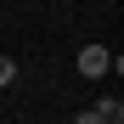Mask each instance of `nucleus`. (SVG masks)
I'll use <instances>...</instances> for the list:
<instances>
[{
  "mask_svg": "<svg viewBox=\"0 0 124 124\" xmlns=\"http://www.w3.org/2000/svg\"><path fill=\"white\" fill-rule=\"evenodd\" d=\"M107 68H113V51L107 45H85V51H79V73H85V79H101Z\"/></svg>",
  "mask_w": 124,
  "mask_h": 124,
  "instance_id": "nucleus-1",
  "label": "nucleus"
},
{
  "mask_svg": "<svg viewBox=\"0 0 124 124\" xmlns=\"http://www.w3.org/2000/svg\"><path fill=\"white\" fill-rule=\"evenodd\" d=\"M11 79H17V62H11V56H0V90H6Z\"/></svg>",
  "mask_w": 124,
  "mask_h": 124,
  "instance_id": "nucleus-3",
  "label": "nucleus"
},
{
  "mask_svg": "<svg viewBox=\"0 0 124 124\" xmlns=\"http://www.w3.org/2000/svg\"><path fill=\"white\" fill-rule=\"evenodd\" d=\"M73 124H107V118H101V113H96V107H90V113H79V118H73Z\"/></svg>",
  "mask_w": 124,
  "mask_h": 124,
  "instance_id": "nucleus-4",
  "label": "nucleus"
},
{
  "mask_svg": "<svg viewBox=\"0 0 124 124\" xmlns=\"http://www.w3.org/2000/svg\"><path fill=\"white\" fill-rule=\"evenodd\" d=\"M96 113H101V118H107V124H118V118H124V107H118V101H113V96H101V101H96Z\"/></svg>",
  "mask_w": 124,
  "mask_h": 124,
  "instance_id": "nucleus-2",
  "label": "nucleus"
}]
</instances>
